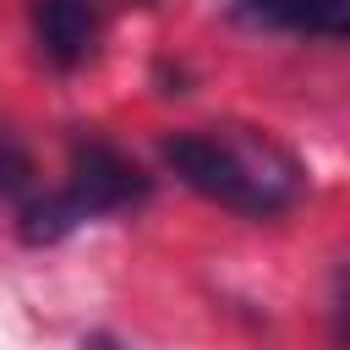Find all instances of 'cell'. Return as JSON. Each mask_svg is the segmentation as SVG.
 Masks as SVG:
<instances>
[{
  "label": "cell",
  "instance_id": "6da1fadb",
  "mask_svg": "<svg viewBox=\"0 0 350 350\" xmlns=\"http://www.w3.org/2000/svg\"><path fill=\"white\" fill-rule=\"evenodd\" d=\"M164 164L208 202L246 219L284 213L301 197V164L262 131L246 126H197L164 137Z\"/></svg>",
  "mask_w": 350,
  "mask_h": 350
},
{
  "label": "cell",
  "instance_id": "7a4b0ae2",
  "mask_svg": "<svg viewBox=\"0 0 350 350\" xmlns=\"http://www.w3.org/2000/svg\"><path fill=\"white\" fill-rule=\"evenodd\" d=\"M142 197H148V175H142L120 148H109L104 137H77L66 186H60V191H44V197H33V202L22 208V235H27L33 246H44V241L71 235V230L88 224V219L137 208Z\"/></svg>",
  "mask_w": 350,
  "mask_h": 350
},
{
  "label": "cell",
  "instance_id": "3957f363",
  "mask_svg": "<svg viewBox=\"0 0 350 350\" xmlns=\"http://www.w3.org/2000/svg\"><path fill=\"white\" fill-rule=\"evenodd\" d=\"M33 38L38 55L60 71L82 66L98 38V5L93 0H33Z\"/></svg>",
  "mask_w": 350,
  "mask_h": 350
},
{
  "label": "cell",
  "instance_id": "277c9868",
  "mask_svg": "<svg viewBox=\"0 0 350 350\" xmlns=\"http://www.w3.org/2000/svg\"><path fill=\"white\" fill-rule=\"evenodd\" d=\"M252 11L273 27H295V33H317V38L350 33V0H252Z\"/></svg>",
  "mask_w": 350,
  "mask_h": 350
},
{
  "label": "cell",
  "instance_id": "5b68a950",
  "mask_svg": "<svg viewBox=\"0 0 350 350\" xmlns=\"http://www.w3.org/2000/svg\"><path fill=\"white\" fill-rule=\"evenodd\" d=\"M0 197H11L22 208L33 202V159L11 126H0Z\"/></svg>",
  "mask_w": 350,
  "mask_h": 350
},
{
  "label": "cell",
  "instance_id": "8992f818",
  "mask_svg": "<svg viewBox=\"0 0 350 350\" xmlns=\"http://www.w3.org/2000/svg\"><path fill=\"white\" fill-rule=\"evenodd\" d=\"M82 350H126V345H115V339H104V334H98V339H88Z\"/></svg>",
  "mask_w": 350,
  "mask_h": 350
}]
</instances>
